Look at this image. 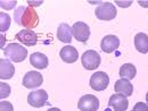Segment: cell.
<instances>
[{
    "label": "cell",
    "instance_id": "4316f807",
    "mask_svg": "<svg viewBox=\"0 0 148 111\" xmlns=\"http://www.w3.org/2000/svg\"><path fill=\"white\" fill-rule=\"evenodd\" d=\"M47 111H62V110L58 109V108H50V109H48Z\"/></svg>",
    "mask_w": 148,
    "mask_h": 111
},
{
    "label": "cell",
    "instance_id": "8992f818",
    "mask_svg": "<svg viewBox=\"0 0 148 111\" xmlns=\"http://www.w3.org/2000/svg\"><path fill=\"white\" fill-rule=\"evenodd\" d=\"M77 108L81 111H97L99 108V100L92 94H86L79 100Z\"/></svg>",
    "mask_w": 148,
    "mask_h": 111
},
{
    "label": "cell",
    "instance_id": "277c9868",
    "mask_svg": "<svg viewBox=\"0 0 148 111\" xmlns=\"http://www.w3.org/2000/svg\"><path fill=\"white\" fill-rule=\"evenodd\" d=\"M81 61H82V65L83 67L87 69V70H93V69H97L100 65V56L97 51L95 50H88L86 51L82 57H81Z\"/></svg>",
    "mask_w": 148,
    "mask_h": 111
},
{
    "label": "cell",
    "instance_id": "7402d4cb",
    "mask_svg": "<svg viewBox=\"0 0 148 111\" xmlns=\"http://www.w3.org/2000/svg\"><path fill=\"white\" fill-rule=\"evenodd\" d=\"M0 111H14V107L10 102L1 101L0 102Z\"/></svg>",
    "mask_w": 148,
    "mask_h": 111
},
{
    "label": "cell",
    "instance_id": "83f0119b",
    "mask_svg": "<svg viewBox=\"0 0 148 111\" xmlns=\"http://www.w3.org/2000/svg\"><path fill=\"white\" fill-rule=\"evenodd\" d=\"M146 101L148 102V92H147V94H146Z\"/></svg>",
    "mask_w": 148,
    "mask_h": 111
},
{
    "label": "cell",
    "instance_id": "d4e9b609",
    "mask_svg": "<svg viewBox=\"0 0 148 111\" xmlns=\"http://www.w3.org/2000/svg\"><path fill=\"white\" fill-rule=\"evenodd\" d=\"M120 7H128L132 3V1H115Z\"/></svg>",
    "mask_w": 148,
    "mask_h": 111
},
{
    "label": "cell",
    "instance_id": "9a60e30c",
    "mask_svg": "<svg viewBox=\"0 0 148 111\" xmlns=\"http://www.w3.org/2000/svg\"><path fill=\"white\" fill-rule=\"evenodd\" d=\"M114 90L116 93H120V94H123L125 96H130L132 92H133V86L132 84L130 83L129 79H125V78H121L119 81H116L115 85H114Z\"/></svg>",
    "mask_w": 148,
    "mask_h": 111
},
{
    "label": "cell",
    "instance_id": "d6986e66",
    "mask_svg": "<svg viewBox=\"0 0 148 111\" xmlns=\"http://www.w3.org/2000/svg\"><path fill=\"white\" fill-rule=\"evenodd\" d=\"M136 75H137V69H136V67L132 64H124V65L121 66V68H120V76L122 78L131 81L132 78L136 77Z\"/></svg>",
    "mask_w": 148,
    "mask_h": 111
},
{
    "label": "cell",
    "instance_id": "30bf717a",
    "mask_svg": "<svg viewBox=\"0 0 148 111\" xmlns=\"http://www.w3.org/2000/svg\"><path fill=\"white\" fill-rule=\"evenodd\" d=\"M22 44H25L26 47H33L38 43L37 33L32 30H21L15 37Z\"/></svg>",
    "mask_w": 148,
    "mask_h": 111
},
{
    "label": "cell",
    "instance_id": "5bb4252c",
    "mask_svg": "<svg viewBox=\"0 0 148 111\" xmlns=\"http://www.w3.org/2000/svg\"><path fill=\"white\" fill-rule=\"evenodd\" d=\"M72 27L66 24V23H62L59 26H58V30H57V39L60 41V42H64V43H71L72 42Z\"/></svg>",
    "mask_w": 148,
    "mask_h": 111
},
{
    "label": "cell",
    "instance_id": "ac0fdd59",
    "mask_svg": "<svg viewBox=\"0 0 148 111\" xmlns=\"http://www.w3.org/2000/svg\"><path fill=\"white\" fill-rule=\"evenodd\" d=\"M134 47L141 53L148 52V35L145 33H138L134 37Z\"/></svg>",
    "mask_w": 148,
    "mask_h": 111
},
{
    "label": "cell",
    "instance_id": "7a4b0ae2",
    "mask_svg": "<svg viewBox=\"0 0 148 111\" xmlns=\"http://www.w3.org/2000/svg\"><path fill=\"white\" fill-rule=\"evenodd\" d=\"M5 56L14 62H21L26 59L27 50L18 43H10L5 48Z\"/></svg>",
    "mask_w": 148,
    "mask_h": 111
},
{
    "label": "cell",
    "instance_id": "6da1fadb",
    "mask_svg": "<svg viewBox=\"0 0 148 111\" xmlns=\"http://www.w3.org/2000/svg\"><path fill=\"white\" fill-rule=\"evenodd\" d=\"M14 18L18 25H22L26 30L34 28L39 23L38 13L31 6L29 7L21 6L18 8H16V10L14 12Z\"/></svg>",
    "mask_w": 148,
    "mask_h": 111
},
{
    "label": "cell",
    "instance_id": "9c48e42d",
    "mask_svg": "<svg viewBox=\"0 0 148 111\" xmlns=\"http://www.w3.org/2000/svg\"><path fill=\"white\" fill-rule=\"evenodd\" d=\"M108 106L112 107L114 111H127L128 107H129V101L125 95L115 93L110 97Z\"/></svg>",
    "mask_w": 148,
    "mask_h": 111
},
{
    "label": "cell",
    "instance_id": "8fae6325",
    "mask_svg": "<svg viewBox=\"0 0 148 111\" xmlns=\"http://www.w3.org/2000/svg\"><path fill=\"white\" fill-rule=\"evenodd\" d=\"M43 82V77L39 72L36 70H31L29 73H26L24 78H23V85L26 89H36L39 87Z\"/></svg>",
    "mask_w": 148,
    "mask_h": 111
},
{
    "label": "cell",
    "instance_id": "e0dca14e",
    "mask_svg": "<svg viewBox=\"0 0 148 111\" xmlns=\"http://www.w3.org/2000/svg\"><path fill=\"white\" fill-rule=\"evenodd\" d=\"M30 62L38 69H45L48 66V58L41 52H34L30 56Z\"/></svg>",
    "mask_w": 148,
    "mask_h": 111
},
{
    "label": "cell",
    "instance_id": "2e32d148",
    "mask_svg": "<svg viewBox=\"0 0 148 111\" xmlns=\"http://www.w3.org/2000/svg\"><path fill=\"white\" fill-rule=\"evenodd\" d=\"M15 73V68L13 64L7 59L0 60V78L1 79H9L13 77Z\"/></svg>",
    "mask_w": 148,
    "mask_h": 111
},
{
    "label": "cell",
    "instance_id": "603a6c76",
    "mask_svg": "<svg viewBox=\"0 0 148 111\" xmlns=\"http://www.w3.org/2000/svg\"><path fill=\"white\" fill-rule=\"evenodd\" d=\"M132 111H148V103L137 102V103L134 104Z\"/></svg>",
    "mask_w": 148,
    "mask_h": 111
},
{
    "label": "cell",
    "instance_id": "44dd1931",
    "mask_svg": "<svg viewBox=\"0 0 148 111\" xmlns=\"http://www.w3.org/2000/svg\"><path fill=\"white\" fill-rule=\"evenodd\" d=\"M9 93H10V86L8 84L1 82L0 83V97H1V100L7 97L9 95Z\"/></svg>",
    "mask_w": 148,
    "mask_h": 111
},
{
    "label": "cell",
    "instance_id": "cb8c5ba5",
    "mask_svg": "<svg viewBox=\"0 0 148 111\" xmlns=\"http://www.w3.org/2000/svg\"><path fill=\"white\" fill-rule=\"evenodd\" d=\"M17 1H1V7L6 9H10L16 5Z\"/></svg>",
    "mask_w": 148,
    "mask_h": 111
},
{
    "label": "cell",
    "instance_id": "5b68a950",
    "mask_svg": "<svg viewBox=\"0 0 148 111\" xmlns=\"http://www.w3.org/2000/svg\"><path fill=\"white\" fill-rule=\"evenodd\" d=\"M110 84V77L104 72H97L91 76L90 78V86L95 91H104L107 89Z\"/></svg>",
    "mask_w": 148,
    "mask_h": 111
},
{
    "label": "cell",
    "instance_id": "ffe728a7",
    "mask_svg": "<svg viewBox=\"0 0 148 111\" xmlns=\"http://www.w3.org/2000/svg\"><path fill=\"white\" fill-rule=\"evenodd\" d=\"M0 19H1V22H0V30H1V32H6L9 28V26H10V16L8 14L1 12Z\"/></svg>",
    "mask_w": 148,
    "mask_h": 111
},
{
    "label": "cell",
    "instance_id": "484cf974",
    "mask_svg": "<svg viewBox=\"0 0 148 111\" xmlns=\"http://www.w3.org/2000/svg\"><path fill=\"white\" fill-rule=\"evenodd\" d=\"M138 2H139V5L143 6V7H148V1H138Z\"/></svg>",
    "mask_w": 148,
    "mask_h": 111
},
{
    "label": "cell",
    "instance_id": "4fadbf2b",
    "mask_svg": "<svg viewBox=\"0 0 148 111\" xmlns=\"http://www.w3.org/2000/svg\"><path fill=\"white\" fill-rule=\"evenodd\" d=\"M59 57L62 58V60L64 62H67V64H73L79 58V52L77 50L72 47V45H66L64 48H62L60 52H59Z\"/></svg>",
    "mask_w": 148,
    "mask_h": 111
},
{
    "label": "cell",
    "instance_id": "3957f363",
    "mask_svg": "<svg viewBox=\"0 0 148 111\" xmlns=\"http://www.w3.org/2000/svg\"><path fill=\"white\" fill-rule=\"evenodd\" d=\"M95 14L97 18L100 20H112L116 17L117 12H116L115 6L112 2H103L96 8Z\"/></svg>",
    "mask_w": 148,
    "mask_h": 111
},
{
    "label": "cell",
    "instance_id": "ba28073f",
    "mask_svg": "<svg viewBox=\"0 0 148 111\" xmlns=\"http://www.w3.org/2000/svg\"><path fill=\"white\" fill-rule=\"evenodd\" d=\"M73 37L80 42H87L90 37V28L83 22H76L72 26Z\"/></svg>",
    "mask_w": 148,
    "mask_h": 111
},
{
    "label": "cell",
    "instance_id": "7c38bea8",
    "mask_svg": "<svg viewBox=\"0 0 148 111\" xmlns=\"http://www.w3.org/2000/svg\"><path fill=\"white\" fill-rule=\"evenodd\" d=\"M120 47V39L116 35H106L100 42V48L104 52L112 53Z\"/></svg>",
    "mask_w": 148,
    "mask_h": 111
},
{
    "label": "cell",
    "instance_id": "52a82bcc",
    "mask_svg": "<svg viewBox=\"0 0 148 111\" xmlns=\"http://www.w3.org/2000/svg\"><path fill=\"white\" fill-rule=\"evenodd\" d=\"M27 102L30 106H32L34 108H41L48 103V93L45 90L33 91L29 94Z\"/></svg>",
    "mask_w": 148,
    "mask_h": 111
}]
</instances>
